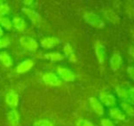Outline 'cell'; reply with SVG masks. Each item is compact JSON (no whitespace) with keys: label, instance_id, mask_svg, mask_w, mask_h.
Here are the masks:
<instances>
[{"label":"cell","instance_id":"obj_15","mask_svg":"<svg viewBox=\"0 0 134 126\" xmlns=\"http://www.w3.org/2000/svg\"><path fill=\"white\" fill-rule=\"evenodd\" d=\"M19 114L16 109H11L7 114V121L9 126H18L19 125Z\"/></svg>","mask_w":134,"mask_h":126},{"label":"cell","instance_id":"obj_23","mask_svg":"<svg viewBox=\"0 0 134 126\" xmlns=\"http://www.w3.org/2000/svg\"><path fill=\"white\" fill-rule=\"evenodd\" d=\"M9 10H10V7L7 4H0V16H5L9 13Z\"/></svg>","mask_w":134,"mask_h":126},{"label":"cell","instance_id":"obj_28","mask_svg":"<svg viewBox=\"0 0 134 126\" xmlns=\"http://www.w3.org/2000/svg\"><path fill=\"white\" fill-rule=\"evenodd\" d=\"M101 126H115V125L111 120L108 119V118H104V119L101 120Z\"/></svg>","mask_w":134,"mask_h":126},{"label":"cell","instance_id":"obj_22","mask_svg":"<svg viewBox=\"0 0 134 126\" xmlns=\"http://www.w3.org/2000/svg\"><path fill=\"white\" fill-rule=\"evenodd\" d=\"M33 126H55V123L48 119H40L35 122Z\"/></svg>","mask_w":134,"mask_h":126},{"label":"cell","instance_id":"obj_25","mask_svg":"<svg viewBox=\"0 0 134 126\" xmlns=\"http://www.w3.org/2000/svg\"><path fill=\"white\" fill-rule=\"evenodd\" d=\"M10 45V39L7 36L0 37V49H5Z\"/></svg>","mask_w":134,"mask_h":126},{"label":"cell","instance_id":"obj_14","mask_svg":"<svg viewBox=\"0 0 134 126\" xmlns=\"http://www.w3.org/2000/svg\"><path fill=\"white\" fill-rule=\"evenodd\" d=\"M12 26L18 32H24L27 28V23L25 19L19 16H15L12 19Z\"/></svg>","mask_w":134,"mask_h":126},{"label":"cell","instance_id":"obj_35","mask_svg":"<svg viewBox=\"0 0 134 126\" xmlns=\"http://www.w3.org/2000/svg\"><path fill=\"white\" fill-rule=\"evenodd\" d=\"M131 33H132V36L134 37V29L131 30Z\"/></svg>","mask_w":134,"mask_h":126},{"label":"cell","instance_id":"obj_32","mask_svg":"<svg viewBox=\"0 0 134 126\" xmlns=\"http://www.w3.org/2000/svg\"><path fill=\"white\" fill-rule=\"evenodd\" d=\"M69 60L70 62H72V63H76V62H77V56H76V54H71V55L69 57Z\"/></svg>","mask_w":134,"mask_h":126},{"label":"cell","instance_id":"obj_7","mask_svg":"<svg viewBox=\"0 0 134 126\" xmlns=\"http://www.w3.org/2000/svg\"><path fill=\"white\" fill-rule=\"evenodd\" d=\"M22 12L27 16V18L31 21L33 25H38L41 22V16L34 9L29 8V7H24L22 8Z\"/></svg>","mask_w":134,"mask_h":126},{"label":"cell","instance_id":"obj_34","mask_svg":"<svg viewBox=\"0 0 134 126\" xmlns=\"http://www.w3.org/2000/svg\"><path fill=\"white\" fill-rule=\"evenodd\" d=\"M3 35H4V31H3V28L0 26V37H2L3 36Z\"/></svg>","mask_w":134,"mask_h":126},{"label":"cell","instance_id":"obj_18","mask_svg":"<svg viewBox=\"0 0 134 126\" xmlns=\"http://www.w3.org/2000/svg\"><path fill=\"white\" fill-rule=\"evenodd\" d=\"M122 112L129 116H134V107L129 101H122L120 103Z\"/></svg>","mask_w":134,"mask_h":126},{"label":"cell","instance_id":"obj_16","mask_svg":"<svg viewBox=\"0 0 134 126\" xmlns=\"http://www.w3.org/2000/svg\"><path fill=\"white\" fill-rule=\"evenodd\" d=\"M109 114L111 119L116 120V121H125L126 120V114L120 108H117V107L109 109Z\"/></svg>","mask_w":134,"mask_h":126},{"label":"cell","instance_id":"obj_12","mask_svg":"<svg viewBox=\"0 0 134 126\" xmlns=\"http://www.w3.org/2000/svg\"><path fill=\"white\" fill-rule=\"evenodd\" d=\"M88 102H90V107L92 110L98 114V115H103L104 114V107H103L102 103L99 101V99L95 98V97H90L88 98Z\"/></svg>","mask_w":134,"mask_h":126},{"label":"cell","instance_id":"obj_11","mask_svg":"<svg viewBox=\"0 0 134 126\" xmlns=\"http://www.w3.org/2000/svg\"><path fill=\"white\" fill-rule=\"evenodd\" d=\"M34 61L32 59H26L22 61L20 64H18L16 68V71L18 74H25L27 73L32 67L34 66Z\"/></svg>","mask_w":134,"mask_h":126},{"label":"cell","instance_id":"obj_29","mask_svg":"<svg viewBox=\"0 0 134 126\" xmlns=\"http://www.w3.org/2000/svg\"><path fill=\"white\" fill-rule=\"evenodd\" d=\"M127 74H129V76L134 81V66H128Z\"/></svg>","mask_w":134,"mask_h":126},{"label":"cell","instance_id":"obj_1","mask_svg":"<svg viewBox=\"0 0 134 126\" xmlns=\"http://www.w3.org/2000/svg\"><path fill=\"white\" fill-rule=\"evenodd\" d=\"M83 18L88 23L93 27L97 29H103L105 27V22L99 15L95 14L93 12H86L83 16Z\"/></svg>","mask_w":134,"mask_h":126},{"label":"cell","instance_id":"obj_10","mask_svg":"<svg viewBox=\"0 0 134 126\" xmlns=\"http://www.w3.org/2000/svg\"><path fill=\"white\" fill-rule=\"evenodd\" d=\"M95 54L99 64L104 63L107 58V54L106 50H105V46L99 41H97L95 44Z\"/></svg>","mask_w":134,"mask_h":126},{"label":"cell","instance_id":"obj_8","mask_svg":"<svg viewBox=\"0 0 134 126\" xmlns=\"http://www.w3.org/2000/svg\"><path fill=\"white\" fill-rule=\"evenodd\" d=\"M59 39L57 38V37L54 36H48L43 38L42 40L40 41V46L42 48L44 49H52V48H55L58 44H59Z\"/></svg>","mask_w":134,"mask_h":126},{"label":"cell","instance_id":"obj_21","mask_svg":"<svg viewBox=\"0 0 134 126\" xmlns=\"http://www.w3.org/2000/svg\"><path fill=\"white\" fill-rule=\"evenodd\" d=\"M0 26L7 30H10L12 26V20L8 16H0Z\"/></svg>","mask_w":134,"mask_h":126},{"label":"cell","instance_id":"obj_27","mask_svg":"<svg viewBox=\"0 0 134 126\" xmlns=\"http://www.w3.org/2000/svg\"><path fill=\"white\" fill-rule=\"evenodd\" d=\"M76 126H95L94 123H92L91 122L88 121L86 119H79L76 122Z\"/></svg>","mask_w":134,"mask_h":126},{"label":"cell","instance_id":"obj_2","mask_svg":"<svg viewBox=\"0 0 134 126\" xmlns=\"http://www.w3.org/2000/svg\"><path fill=\"white\" fill-rule=\"evenodd\" d=\"M57 73H58V76L65 82H73L76 79V74H74L73 71H71L67 67L61 66V65H58L57 67Z\"/></svg>","mask_w":134,"mask_h":126},{"label":"cell","instance_id":"obj_30","mask_svg":"<svg viewBox=\"0 0 134 126\" xmlns=\"http://www.w3.org/2000/svg\"><path fill=\"white\" fill-rule=\"evenodd\" d=\"M128 93H129V97L134 102V87L131 86L128 90Z\"/></svg>","mask_w":134,"mask_h":126},{"label":"cell","instance_id":"obj_9","mask_svg":"<svg viewBox=\"0 0 134 126\" xmlns=\"http://www.w3.org/2000/svg\"><path fill=\"white\" fill-rule=\"evenodd\" d=\"M99 101L102 103V105L108 107H113L116 104V98L113 95L107 93H101L99 95Z\"/></svg>","mask_w":134,"mask_h":126},{"label":"cell","instance_id":"obj_19","mask_svg":"<svg viewBox=\"0 0 134 126\" xmlns=\"http://www.w3.org/2000/svg\"><path fill=\"white\" fill-rule=\"evenodd\" d=\"M44 58L47 60H49L51 62H59L65 58L64 54H62L61 53L58 52H53V53H48V54H44Z\"/></svg>","mask_w":134,"mask_h":126},{"label":"cell","instance_id":"obj_24","mask_svg":"<svg viewBox=\"0 0 134 126\" xmlns=\"http://www.w3.org/2000/svg\"><path fill=\"white\" fill-rule=\"evenodd\" d=\"M63 51H64V56H67V57H69L71 54H74V51H73L72 46H71V45L69 44V43L64 46Z\"/></svg>","mask_w":134,"mask_h":126},{"label":"cell","instance_id":"obj_6","mask_svg":"<svg viewBox=\"0 0 134 126\" xmlns=\"http://www.w3.org/2000/svg\"><path fill=\"white\" fill-rule=\"evenodd\" d=\"M5 100L7 104L8 105L10 108L15 109L18 105V103H19V97H18V95L14 91V90L9 89L8 91H7V95H5Z\"/></svg>","mask_w":134,"mask_h":126},{"label":"cell","instance_id":"obj_36","mask_svg":"<svg viewBox=\"0 0 134 126\" xmlns=\"http://www.w3.org/2000/svg\"><path fill=\"white\" fill-rule=\"evenodd\" d=\"M1 3H3V1H0V4H1Z\"/></svg>","mask_w":134,"mask_h":126},{"label":"cell","instance_id":"obj_17","mask_svg":"<svg viewBox=\"0 0 134 126\" xmlns=\"http://www.w3.org/2000/svg\"><path fill=\"white\" fill-rule=\"evenodd\" d=\"M0 62L5 67H11L13 65V60L7 51L0 52Z\"/></svg>","mask_w":134,"mask_h":126},{"label":"cell","instance_id":"obj_31","mask_svg":"<svg viewBox=\"0 0 134 126\" xmlns=\"http://www.w3.org/2000/svg\"><path fill=\"white\" fill-rule=\"evenodd\" d=\"M129 54L134 61V46H131L129 48Z\"/></svg>","mask_w":134,"mask_h":126},{"label":"cell","instance_id":"obj_5","mask_svg":"<svg viewBox=\"0 0 134 126\" xmlns=\"http://www.w3.org/2000/svg\"><path fill=\"white\" fill-rule=\"evenodd\" d=\"M102 16L107 21H109V23H111V24H114V25L119 24L120 21V16H119V15L117 14L114 10H112L111 8H109V7L103 8Z\"/></svg>","mask_w":134,"mask_h":126},{"label":"cell","instance_id":"obj_3","mask_svg":"<svg viewBox=\"0 0 134 126\" xmlns=\"http://www.w3.org/2000/svg\"><path fill=\"white\" fill-rule=\"evenodd\" d=\"M19 43L25 49L29 52H36L38 48V44L37 40L29 36H21L19 38Z\"/></svg>","mask_w":134,"mask_h":126},{"label":"cell","instance_id":"obj_33","mask_svg":"<svg viewBox=\"0 0 134 126\" xmlns=\"http://www.w3.org/2000/svg\"><path fill=\"white\" fill-rule=\"evenodd\" d=\"M23 3L26 4V5H31V4L33 3V1H31V0H30V1H27V0H24Z\"/></svg>","mask_w":134,"mask_h":126},{"label":"cell","instance_id":"obj_4","mask_svg":"<svg viewBox=\"0 0 134 126\" xmlns=\"http://www.w3.org/2000/svg\"><path fill=\"white\" fill-rule=\"evenodd\" d=\"M42 81L45 84L48 86H60L62 84L59 77L54 73H46L45 74H43Z\"/></svg>","mask_w":134,"mask_h":126},{"label":"cell","instance_id":"obj_13","mask_svg":"<svg viewBox=\"0 0 134 126\" xmlns=\"http://www.w3.org/2000/svg\"><path fill=\"white\" fill-rule=\"evenodd\" d=\"M122 64V58L121 55L119 52L113 53V54L111 55L110 59H109V65L113 71H118L120 68Z\"/></svg>","mask_w":134,"mask_h":126},{"label":"cell","instance_id":"obj_26","mask_svg":"<svg viewBox=\"0 0 134 126\" xmlns=\"http://www.w3.org/2000/svg\"><path fill=\"white\" fill-rule=\"evenodd\" d=\"M125 13L131 19H134V7L131 5H125Z\"/></svg>","mask_w":134,"mask_h":126},{"label":"cell","instance_id":"obj_20","mask_svg":"<svg viewBox=\"0 0 134 126\" xmlns=\"http://www.w3.org/2000/svg\"><path fill=\"white\" fill-rule=\"evenodd\" d=\"M115 91H116V93L119 96V98H120L122 101H128V99H129V93H128V90L126 88H124L121 85H118L115 88Z\"/></svg>","mask_w":134,"mask_h":126}]
</instances>
